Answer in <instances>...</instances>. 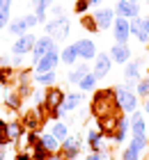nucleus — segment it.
<instances>
[{"mask_svg": "<svg viewBox=\"0 0 149 160\" xmlns=\"http://www.w3.org/2000/svg\"><path fill=\"white\" fill-rule=\"evenodd\" d=\"M89 110L96 119L99 117H110V114H119L122 110L117 108V98H115V87H106V89H94Z\"/></svg>", "mask_w": 149, "mask_h": 160, "instance_id": "1", "label": "nucleus"}, {"mask_svg": "<svg viewBox=\"0 0 149 160\" xmlns=\"http://www.w3.org/2000/svg\"><path fill=\"white\" fill-rule=\"evenodd\" d=\"M115 98H117V108L122 110L124 114H131L138 110L140 101H138V94H136V87H129V85H117L115 87Z\"/></svg>", "mask_w": 149, "mask_h": 160, "instance_id": "2", "label": "nucleus"}, {"mask_svg": "<svg viewBox=\"0 0 149 160\" xmlns=\"http://www.w3.org/2000/svg\"><path fill=\"white\" fill-rule=\"evenodd\" d=\"M44 30H46L48 37H53L55 41H64L71 32V23L67 16H53L51 21L44 23Z\"/></svg>", "mask_w": 149, "mask_h": 160, "instance_id": "3", "label": "nucleus"}, {"mask_svg": "<svg viewBox=\"0 0 149 160\" xmlns=\"http://www.w3.org/2000/svg\"><path fill=\"white\" fill-rule=\"evenodd\" d=\"M64 96H67V92L60 89V87H55V85L46 87V94H44V108H46L48 112L60 110L62 103H64Z\"/></svg>", "mask_w": 149, "mask_h": 160, "instance_id": "4", "label": "nucleus"}, {"mask_svg": "<svg viewBox=\"0 0 149 160\" xmlns=\"http://www.w3.org/2000/svg\"><path fill=\"white\" fill-rule=\"evenodd\" d=\"M60 64V48L55 46L53 50H48L44 57L35 62V71L32 73H46V71H55V67Z\"/></svg>", "mask_w": 149, "mask_h": 160, "instance_id": "5", "label": "nucleus"}, {"mask_svg": "<svg viewBox=\"0 0 149 160\" xmlns=\"http://www.w3.org/2000/svg\"><path fill=\"white\" fill-rule=\"evenodd\" d=\"M80 147H83V142H80L76 135H67L64 140L60 142V156L64 160H76L78 153H80Z\"/></svg>", "mask_w": 149, "mask_h": 160, "instance_id": "6", "label": "nucleus"}, {"mask_svg": "<svg viewBox=\"0 0 149 160\" xmlns=\"http://www.w3.org/2000/svg\"><path fill=\"white\" fill-rule=\"evenodd\" d=\"M110 69H113V57H110L108 53H96V57H94V67H92V73L101 80V78H106V76L110 73Z\"/></svg>", "mask_w": 149, "mask_h": 160, "instance_id": "7", "label": "nucleus"}, {"mask_svg": "<svg viewBox=\"0 0 149 160\" xmlns=\"http://www.w3.org/2000/svg\"><path fill=\"white\" fill-rule=\"evenodd\" d=\"M113 39H115V43H126V41L131 39V30H129V18L115 16V21H113Z\"/></svg>", "mask_w": 149, "mask_h": 160, "instance_id": "8", "label": "nucleus"}, {"mask_svg": "<svg viewBox=\"0 0 149 160\" xmlns=\"http://www.w3.org/2000/svg\"><path fill=\"white\" fill-rule=\"evenodd\" d=\"M55 46H57V41H55L53 37H48V34H41V37H37L35 48H32V62H37L39 57H44L48 50H53Z\"/></svg>", "mask_w": 149, "mask_h": 160, "instance_id": "9", "label": "nucleus"}, {"mask_svg": "<svg viewBox=\"0 0 149 160\" xmlns=\"http://www.w3.org/2000/svg\"><path fill=\"white\" fill-rule=\"evenodd\" d=\"M92 16L96 21V25H99V30H108V28H113V21L117 14L113 7H99V9L92 12Z\"/></svg>", "mask_w": 149, "mask_h": 160, "instance_id": "10", "label": "nucleus"}, {"mask_svg": "<svg viewBox=\"0 0 149 160\" xmlns=\"http://www.w3.org/2000/svg\"><path fill=\"white\" fill-rule=\"evenodd\" d=\"M35 41H37V37L30 34V32L16 37V41H14V46H12V55H28V53H32Z\"/></svg>", "mask_w": 149, "mask_h": 160, "instance_id": "11", "label": "nucleus"}, {"mask_svg": "<svg viewBox=\"0 0 149 160\" xmlns=\"http://www.w3.org/2000/svg\"><path fill=\"white\" fill-rule=\"evenodd\" d=\"M115 14L122 18H136L140 16V2H133V0H117L115 2Z\"/></svg>", "mask_w": 149, "mask_h": 160, "instance_id": "12", "label": "nucleus"}, {"mask_svg": "<svg viewBox=\"0 0 149 160\" xmlns=\"http://www.w3.org/2000/svg\"><path fill=\"white\" fill-rule=\"evenodd\" d=\"M129 130H131V121H129V117L122 112V114L117 117V126H115V133H113V137H110V142H113V144H124Z\"/></svg>", "mask_w": 149, "mask_h": 160, "instance_id": "13", "label": "nucleus"}, {"mask_svg": "<svg viewBox=\"0 0 149 160\" xmlns=\"http://www.w3.org/2000/svg\"><path fill=\"white\" fill-rule=\"evenodd\" d=\"M76 50H78V57L80 60H85V62H92L94 57H96V43L92 39H76Z\"/></svg>", "mask_w": 149, "mask_h": 160, "instance_id": "14", "label": "nucleus"}, {"mask_svg": "<svg viewBox=\"0 0 149 160\" xmlns=\"http://www.w3.org/2000/svg\"><path fill=\"white\" fill-rule=\"evenodd\" d=\"M108 55L113 57L115 64H126L131 60V46L129 43H113V48L108 50Z\"/></svg>", "mask_w": 149, "mask_h": 160, "instance_id": "15", "label": "nucleus"}, {"mask_svg": "<svg viewBox=\"0 0 149 160\" xmlns=\"http://www.w3.org/2000/svg\"><path fill=\"white\" fill-rule=\"evenodd\" d=\"M119 114H122V112H119ZM119 114H110V117H99V119H96V128H99L108 140L115 133V126H117V117H119Z\"/></svg>", "mask_w": 149, "mask_h": 160, "instance_id": "16", "label": "nucleus"}, {"mask_svg": "<svg viewBox=\"0 0 149 160\" xmlns=\"http://www.w3.org/2000/svg\"><path fill=\"white\" fill-rule=\"evenodd\" d=\"M25 123L21 121V119H12V121H7V135H9V142H19L21 140V135H25Z\"/></svg>", "mask_w": 149, "mask_h": 160, "instance_id": "17", "label": "nucleus"}, {"mask_svg": "<svg viewBox=\"0 0 149 160\" xmlns=\"http://www.w3.org/2000/svg\"><path fill=\"white\" fill-rule=\"evenodd\" d=\"M103 140H106V135L101 133L99 128H89L87 130V147L89 151H103Z\"/></svg>", "mask_w": 149, "mask_h": 160, "instance_id": "18", "label": "nucleus"}, {"mask_svg": "<svg viewBox=\"0 0 149 160\" xmlns=\"http://www.w3.org/2000/svg\"><path fill=\"white\" fill-rule=\"evenodd\" d=\"M89 71H92V69H89V64H87V62L78 64V67H71V71L67 73V82H69V85H78L80 80H83V78L89 73Z\"/></svg>", "mask_w": 149, "mask_h": 160, "instance_id": "19", "label": "nucleus"}, {"mask_svg": "<svg viewBox=\"0 0 149 160\" xmlns=\"http://www.w3.org/2000/svg\"><path fill=\"white\" fill-rule=\"evenodd\" d=\"M131 135H147V121L142 117V112H131Z\"/></svg>", "mask_w": 149, "mask_h": 160, "instance_id": "20", "label": "nucleus"}, {"mask_svg": "<svg viewBox=\"0 0 149 160\" xmlns=\"http://www.w3.org/2000/svg\"><path fill=\"white\" fill-rule=\"evenodd\" d=\"M80 103H83V92H69L64 96V103H62V110L64 112H73L78 110Z\"/></svg>", "mask_w": 149, "mask_h": 160, "instance_id": "21", "label": "nucleus"}, {"mask_svg": "<svg viewBox=\"0 0 149 160\" xmlns=\"http://www.w3.org/2000/svg\"><path fill=\"white\" fill-rule=\"evenodd\" d=\"M140 67H142V60H129L124 64V80H140Z\"/></svg>", "mask_w": 149, "mask_h": 160, "instance_id": "22", "label": "nucleus"}, {"mask_svg": "<svg viewBox=\"0 0 149 160\" xmlns=\"http://www.w3.org/2000/svg\"><path fill=\"white\" fill-rule=\"evenodd\" d=\"M76 60H80L78 57V50H76V43H71V46H67L60 50V62L67 64V67H76Z\"/></svg>", "mask_w": 149, "mask_h": 160, "instance_id": "23", "label": "nucleus"}, {"mask_svg": "<svg viewBox=\"0 0 149 160\" xmlns=\"http://www.w3.org/2000/svg\"><path fill=\"white\" fill-rule=\"evenodd\" d=\"M7 30H9L14 37H21V34H25L30 28H28V21L25 16H19V18H12L9 21V25H7Z\"/></svg>", "mask_w": 149, "mask_h": 160, "instance_id": "24", "label": "nucleus"}, {"mask_svg": "<svg viewBox=\"0 0 149 160\" xmlns=\"http://www.w3.org/2000/svg\"><path fill=\"white\" fill-rule=\"evenodd\" d=\"M35 85H41V87H51L57 82V71H46V73H32Z\"/></svg>", "mask_w": 149, "mask_h": 160, "instance_id": "25", "label": "nucleus"}, {"mask_svg": "<svg viewBox=\"0 0 149 160\" xmlns=\"http://www.w3.org/2000/svg\"><path fill=\"white\" fill-rule=\"evenodd\" d=\"M51 5H53V0H32V9H35L39 23H46V9Z\"/></svg>", "mask_w": 149, "mask_h": 160, "instance_id": "26", "label": "nucleus"}, {"mask_svg": "<svg viewBox=\"0 0 149 160\" xmlns=\"http://www.w3.org/2000/svg\"><path fill=\"white\" fill-rule=\"evenodd\" d=\"M12 16V0H0V30L9 25Z\"/></svg>", "mask_w": 149, "mask_h": 160, "instance_id": "27", "label": "nucleus"}, {"mask_svg": "<svg viewBox=\"0 0 149 160\" xmlns=\"http://www.w3.org/2000/svg\"><path fill=\"white\" fill-rule=\"evenodd\" d=\"M41 144L51 151V153H60V140H57L53 133H44L41 135Z\"/></svg>", "mask_w": 149, "mask_h": 160, "instance_id": "28", "label": "nucleus"}, {"mask_svg": "<svg viewBox=\"0 0 149 160\" xmlns=\"http://www.w3.org/2000/svg\"><path fill=\"white\" fill-rule=\"evenodd\" d=\"M96 82H99V78L89 71V73L78 82V89H80V92H94V89H96Z\"/></svg>", "mask_w": 149, "mask_h": 160, "instance_id": "29", "label": "nucleus"}, {"mask_svg": "<svg viewBox=\"0 0 149 160\" xmlns=\"http://www.w3.org/2000/svg\"><path fill=\"white\" fill-rule=\"evenodd\" d=\"M21 121L25 123V128H28V130H37V128L41 126V119H39V112H37V110L28 112V114H25V117L21 119Z\"/></svg>", "mask_w": 149, "mask_h": 160, "instance_id": "30", "label": "nucleus"}, {"mask_svg": "<svg viewBox=\"0 0 149 160\" xmlns=\"http://www.w3.org/2000/svg\"><path fill=\"white\" fill-rule=\"evenodd\" d=\"M51 133H53V135L57 137V140H60V142H62V140H64V137H67V135H69V128H67V123H62V121H60V119H57V121L53 123V126H51Z\"/></svg>", "mask_w": 149, "mask_h": 160, "instance_id": "31", "label": "nucleus"}, {"mask_svg": "<svg viewBox=\"0 0 149 160\" xmlns=\"http://www.w3.org/2000/svg\"><path fill=\"white\" fill-rule=\"evenodd\" d=\"M136 94H138V98H147L149 96V76L140 78L136 82Z\"/></svg>", "mask_w": 149, "mask_h": 160, "instance_id": "32", "label": "nucleus"}, {"mask_svg": "<svg viewBox=\"0 0 149 160\" xmlns=\"http://www.w3.org/2000/svg\"><path fill=\"white\" fill-rule=\"evenodd\" d=\"M21 101H23V98H21V96H19V92L14 89V92H9V94H7L5 105L9 108V110H19V108H21Z\"/></svg>", "mask_w": 149, "mask_h": 160, "instance_id": "33", "label": "nucleus"}, {"mask_svg": "<svg viewBox=\"0 0 149 160\" xmlns=\"http://www.w3.org/2000/svg\"><path fill=\"white\" fill-rule=\"evenodd\" d=\"M131 144L145 153V151L149 149V137H147V135H131Z\"/></svg>", "mask_w": 149, "mask_h": 160, "instance_id": "34", "label": "nucleus"}, {"mask_svg": "<svg viewBox=\"0 0 149 160\" xmlns=\"http://www.w3.org/2000/svg\"><path fill=\"white\" fill-rule=\"evenodd\" d=\"M30 153H32V160H46V158L51 156V151L39 142V144H35V147H32V151H30Z\"/></svg>", "mask_w": 149, "mask_h": 160, "instance_id": "35", "label": "nucleus"}, {"mask_svg": "<svg viewBox=\"0 0 149 160\" xmlns=\"http://www.w3.org/2000/svg\"><path fill=\"white\" fill-rule=\"evenodd\" d=\"M80 25H83L87 32H99V25H96V21H94L92 14H89V16L83 14V16H80Z\"/></svg>", "mask_w": 149, "mask_h": 160, "instance_id": "36", "label": "nucleus"}, {"mask_svg": "<svg viewBox=\"0 0 149 160\" xmlns=\"http://www.w3.org/2000/svg\"><path fill=\"white\" fill-rule=\"evenodd\" d=\"M140 156H142V151L136 149L133 144H129V147L124 149V153H122V160H140Z\"/></svg>", "mask_w": 149, "mask_h": 160, "instance_id": "37", "label": "nucleus"}, {"mask_svg": "<svg viewBox=\"0 0 149 160\" xmlns=\"http://www.w3.org/2000/svg\"><path fill=\"white\" fill-rule=\"evenodd\" d=\"M89 9H92V2H89V0H76V5H73V12H76L78 16L87 14Z\"/></svg>", "mask_w": 149, "mask_h": 160, "instance_id": "38", "label": "nucleus"}, {"mask_svg": "<svg viewBox=\"0 0 149 160\" xmlns=\"http://www.w3.org/2000/svg\"><path fill=\"white\" fill-rule=\"evenodd\" d=\"M25 142H28V147L32 149L35 144H39V142H41V135L37 133V130H30V133H28V140H25Z\"/></svg>", "mask_w": 149, "mask_h": 160, "instance_id": "39", "label": "nucleus"}, {"mask_svg": "<svg viewBox=\"0 0 149 160\" xmlns=\"http://www.w3.org/2000/svg\"><path fill=\"white\" fill-rule=\"evenodd\" d=\"M85 160H108V156H106V151H89Z\"/></svg>", "mask_w": 149, "mask_h": 160, "instance_id": "40", "label": "nucleus"}, {"mask_svg": "<svg viewBox=\"0 0 149 160\" xmlns=\"http://www.w3.org/2000/svg\"><path fill=\"white\" fill-rule=\"evenodd\" d=\"M9 73H12V67H0V85H7Z\"/></svg>", "mask_w": 149, "mask_h": 160, "instance_id": "41", "label": "nucleus"}, {"mask_svg": "<svg viewBox=\"0 0 149 160\" xmlns=\"http://www.w3.org/2000/svg\"><path fill=\"white\" fill-rule=\"evenodd\" d=\"M14 160H32V153H30V151H23V149H19L16 153H14Z\"/></svg>", "mask_w": 149, "mask_h": 160, "instance_id": "42", "label": "nucleus"}, {"mask_svg": "<svg viewBox=\"0 0 149 160\" xmlns=\"http://www.w3.org/2000/svg\"><path fill=\"white\" fill-rule=\"evenodd\" d=\"M16 92H19V96H21V98H25V96H30L32 87H30V85H19V87H16Z\"/></svg>", "mask_w": 149, "mask_h": 160, "instance_id": "43", "label": "nucleus"}, {"mask_svg": "<svg viewBox=\"0 0 149 160\" xmlns=\"http://www.w3.org/2000/svg\"><path fill=\"white\" fill-rule=\"evenodd\" d=\"M25 21H28V28H37L39 25V21H37V14H25Z\"/></svg>", "mask_w": 149, "mask_h": 160, "instance_id": "44", "label": "nucleus"}, {"mask_svg": "<svg viewBox=\"0 0 149 160\" xmlns=\"http://www.w3.org/2000/svg\"><path fill=\"white\" fill-rule=\"evenodd\" d=\"M30 78H32V73H30V71H21V76H19V85H30Z\"/></svg>", "mask_w": 149, "mask_h": 160, "instance_id": "45", "label": "nucleus"}, {"mask_svg": "<svg viewBox=\"0 0 149 160\" xmlns=\"http://www.w3.org/2000/svg\"><path fill=\"white\" fill-rule=\"evenodd\" d=\"M0 160H9V144H0Z\"/></svg>", "mask_w": 149, "mask_h": 160, "instance_id": "46", "label": "nucleus"}, {"mask_svg": "<svg viewBox=\"0 0 149 160\" xmlns=\"http://www.w3.org/2000/svg\"><path fill=\"white\" fill-rule=\"evenodd\" d=\"M23 64V55H12V67H21Z\"/></svg>", "mask_w": 149, "mask_h": 160, "instance_id": "47", "label": "nucleus"}, {"mask_svg": "<svg viewBox=\"0 0 149 160\" xmlns=\"http://www.w3.org/2000/svg\"><path fill=\"white\" fill-rule=\"evenodd\" d=\"M53 16H64V9H62V5H53Z\"/></svg>", "mask_w": 149, "mask_h": 160, "instance_id": "48", "label": "nucleus"}, {"mask_svg": "<svg viewBox=\"0 0 149 160\" xmlns=\"http://www.w3.org/2000/svg\"><path fill=\"white\" fill-rule=\"evenodd\" d=\"M44 94L46 92H35V103L37 105H44Z\"/></svg>", "mask_w": 149, "mask_h": 160, "instance_id": "49", "label": "nucleus"}, {"mask_svg": "<svg viewBox=\"0 0 149 160\" xmlns=\"http://www.w3.org/2000/svg\"><path fill=\"white\" fill-rule=\"evenodd\" d=\"M142 110H145V114H147V117H149V96L145 98V103H142Z\"/></svg>", "mask_w": 149, "mask_h": 160, "instance_id": "50", "label": "nucleus"}, {"mask_svg": "<svg viewBox=\"0 0 149 160\" xmlns=\"http://www.w3.org/2000/svg\"><path fill=\"white\" fill-rule=\"evenodd\" d=\"M142 30L149 34V18H142Z\"/></svg>", "mask_w": 149, "mask_h": 160, "instance_id": "51", "label": "nucleus"}, {"mask_svg": "<svg viewBox=\"0 0 149 160\" xmlns=\"http://www.w3.org/2000/svg\"><path fill=\"white\" fill-rule=\"evenodd\" d=\"M46 160H64V158H62V156H60V153H51V156H48Z\"/></svg>", "mask_w": 149, "mask_h": 160, "instance_id": "52", "label": "nucleus"}, {"mask_svg": "<svg viewBox=\"0 0 149 160\" xmlns=\"http://www.w3.org/2000/svg\"><path fill=\"white\" fill-rule=\"evenodd\" d=\"M89 2H92V7H99V5H101V0H89Z\"/></svg>", "mask_w": 149, "mask_h": 160, "instance_id": "53", "label": "nucleus"}, {"mask_svg": "<svg viewBox=\"0 0 149 160\" xmlns=\"http://www.w3.org/2000/svg\"><path fill=\"white\" fill-rule=\"evenodd\" d=\"M133 2H142V0H133Z\"/></svg>", "mask_w": 149, "mask_h": 160, "instance_id": "54", "label": "nucleus"}, {"mask_svg": "<svg viewBox=\"0 0 149 160\" xmlns=\"http://www.w3.org/2000/svg\"><path fill=\"white\" fill-rule=\"evenodd\" d=\"M3 87H5V85H0V92H3Z\"/></svg>", "mask_w": 149, "mask_h": 160, "instance_id": "55", "label": "nucleus"}, {"mask_svg": "<svg viewBox=\"0 0 149 160\" xmlns=\"http://www.w3.org/2000/svg\"><path fill=\"white\" fill-rule=\"evenodd\" d=\"M147 2H149V0H147Z\"/></svg>", "mask_w": 149, "mask_h": 160, "instance_id": "56", "label": "nucleus"}]
</instances>
